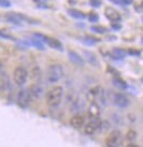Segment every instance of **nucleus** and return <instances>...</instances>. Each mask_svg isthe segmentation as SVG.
<instances>
[{"mask_svg":"<svg viewBox=\"0 0 143 147\" xmlns=\"http://www.w3.org/2000/svg\"><path fill=\"white\" fill-rule=\"evenodd\" d=\"M63 96H64V90L62 86L56 85L54 88H52L46 93V104L54 109L57 107L59 104L62 103V100H63Z\"/></svg>","mask_w":143,"mask_h":147,"instance_id":"f257e3e1","label":"nucleus"},{"mask_svg":"<svg viewBox=\"0 0 143 147\" xmlns=\"http://www.w3.org/2000/svg\"><path fill=\"white\" fill-rule=\"evenodd\" d=\"M63 76H64V69L61 64L54 63L49 66L47 72H46V80L49 83L51 84L57 83L62 80Z\"/></svg>","mask_w":143,"mask_h":147,"instance_id":"f03ea898","label":"nucleus"},{"mask_svg":"<svg viewBox=\"0 0 143 147\" xmlns=\"http://www.w3.org/2000/svg\"><path fill=\"white\" fill-rule=\"evenodd\" d=\"M12 78H13V82L15 83V85H18V86L21 88L28 81V78H29L28 70L24 66H21V65L17 66L13 70Z\"/></svg>","mask_w":143,"mask_h":147,"instance_id":"7ed1b4c3","label":"nucleus"},{"mask_svg":"<svg viewBox=\"0 0 143 147\" xmlns=\"http://www.w3.org/2000/svg\"><path fill=\"white\" fill-rule=\"evenodd\" d=\"M122 134L120 131H112L106 137V140H105V144L107 147H120L122 144Z\"/></svg>","mask_w":143,"mask_h":147,"instance_id":"20e7f679","label":"nucleus"},{"mask_svg":"<svg viewBox=\"0 0 143 147\" xmlns=\"http://www.w3.org/2000/svg\"><path fill=\"white\" fill-rule=\"evenodd\" d=\"M101 126V121L99 117H90L87 124L84 126V131L87 135H93L97 132Z\"/></svg>","mask_w":143,"mask_h":147,"instance_id":"39448f33","label":"nucleus"},{"mask_svg":"<svg viewBox=\"0 0 143 147\" xmlns=\"http://www.w3.org/2000/svg\"><path fill=\"white\" fill-rule=\"evenodd\" d=\"M31 100L32 98L29 93V88H21L17 94V102L22 107H28Z\"/></svg>","mask_w":143,"mask_h":147,"instance_id":"423d86ee","label":"nucleus"},{"mask_svg":"<svg viewBox=\"0 0 143 147\" xmlns=\"http://www.w3.org/2000/svg\"><path fill=\"white\" fill-rule=\"evenodd\" d=\"M112 102H114L116 106H118L120 109H124V107L129 106V104H130L129 98L124 94H122V93H114Z\"/></svg>","mask_w":143,"mask_h":147,"instance_id":"0eeeda50","label":"nucleus"},{"mask_svg":"<svg viewBox=\"0 0 143 147\" xmlns=\"http://www.w3.org/2000/svg\"><path fill=\"white\" fill-rule=\"evenodd\" d=\"M35 37H37V39H40L41 41H44L45 43L47 44L49 47H51L52 49H55V50H63V47H62V43L54 39V38H50V37H45V36H42V34H35Z\"/></svg>","mask_w":143,"mask_h":147,"instance_id":"6e6552de","label":"nucleus"},{"mask_svg":"<svg viewBox=\"0 0 143 147\" xmlns=\"http://www.w3.org/2000/svg\"><path fill=\"white\" fill-rule=\"evenodd\" d=\"M11 88V81L7 72L2 71L0 73V92H8Z\"/></svg>","mask_w":143,"mask_h":147,"instance_id":"1a4fd4ad","label":"nucleus"},{"mask_svg":"<svg viewBox=\"0 0 143 147\" xmlns=\"http://www.w3.org/2000/svg\"><path fill=\"white\" fill-rule=\"evenodd\" d=\"M69 124H71L72 127L76 128V129H80L83 128L86 124V119L83 115L80 114H76L74 116H72L71 119H69Z\"/></svg>","mask_w":143,"mask_h":147,"instance_id":"9d476101","label":"nucleus"},{"mask_svg":"<svg viewBox=\"0 0 143 147\" xmlns=\"http://www.w3.org/2000/svg\"><path fill=\"white\" fill-rule=\"evenodd\" d=\"M43 92H44V90H43V88L39 83L32 84V85L30 86V88H29V93H30V95H31V98H34V100L41 98L43 95Z\"/></svg>","mask_w":143,"mask_h":147,"instance_id":"9b49d317","label":"nucleus"},{"mask_svg":"<svg viewBox=\"0 0 143 147\" xmlns=\"http://www.w3.org/2000/svg\"><path fill=\"white\" fill-rule=\"evenodd\" d=\"M102 93H104V91H102L101 86L97 85V86L92 88L89 91H88V93H87V98H88L92 103H94L97 98H99L100 96L102 95Z\"/></svg>","mask_w":143,"mask_h":147,"instance_id":"f8f14e48","label":"nucleus"},{"mask_svg":"<svg viewBox=\"0 0 143 147\" xmlns=\"http://www.w3.org/2000/svg\"><path fill=\"white\" fill-rule=\"evenodd\" d=\"M105 16L107 17L110 21H112V23L121 20V17L119 15V12H118L117 10L112 9V8H109V7L106 8V10H105Z\"/></svg>","mask_w":143,"mask_h":147,"instance_id":"ddd939ff","label":"nucleus"},{"mask_svg":"<svg viewBox=\"0 0 143 147\" xmlns=\"http://www.w3.org/2000/svg\"><path fill=\"white\" fill-rule=\"evenodd\" d=\"M5 17H6L8 22L13 23V24H21L22 21H23L22 16L18 15V13H14V12H8V13H6Z\"/></svg>","mask_w":143,"mask_h":147,"instance_id":"4468645a","label":"nucleus"},{"mask_svg":"<svg viewBox=\"0 0 143 147\" xmlns=\"http://www.w3.org/2000/svg\"><path fill=\"white\" fill-rule=\"evenodd\" d=\"M68 57H69V59L74 64H77L79 66H83L85 64V60L83 59L82 55H79L77 52L69 51L68 52Z\"/></svg>","mask_w":143,"mask_h":147,"instance_id":"2eb2a0df","label":"nucleus"},{"mask_svg":"<svg viewBox=\"0 0 143 147\" xmlns=\"http://www.w3.org/2000/svg\"><path fill=\"white\" fill-rule=\"evenodd\" d=\"M88 113H89L90 117H99V115H100L99 105L96 103V102L90 103V105H89V109H88Z\"/></svg>","mask_w":143,"mask_h":147,"instance_id":"dca6fc26","label":"nucleus"},{"mask_svg":"<svg viewBox=\"0 0 143 147\" xmlns=\"http://www.w3.org/2000/svg\"><path fill=\"white\" fill-rule=\"evenodd\" d=\"M84 53V57H85L86 61L88 62V63H90L92 65H98V59H97V57L94 54L93 52L90 51H84L83 52Z\"/></svg>","mask_w":143,"mask_h":147,"instance_id":"f3484780","label":"nucleus"},{"mask_svg":"<svg viewBox=\"0 0 143 147\" xmlns=\"http://www.w3.org/2000/svg\"><path fill=\"white\" fill-rule=\"evenodd\" d=\"M68 13H69V16H72L73 18H75V19H77V20H82V19H85L86 18L85 13H83V12L79 11V10H75V9L68 10Z\"/></svg>","mask_w":143,"mask_h":147,"instance_id":"a211bd4d","label":"nucleus"},{"mask_svg":"<svg viewBox=\"0 0 143 147\" xmlns=\"http://www.w3.org/2000/svg\"><path fill=\"white\" fill-rule=\"evenodd\" d=\"M31 78L36 82L41 79V70H40L39 66H33L32 67V70H31Z\"/></svg>","mask_w":143,"mask_h":147,"instance_id":"6ab92c4d","label":"nucleus"},{"mask_svg":"<svg viewBox=\"0 0 143 147\" xmlns=\"http://www.w3.org/2000/svg\"><path fill=\"white\" fill-rule=\"evenodd\" d=\"M126 138H127V140H128L129 143H133L136 140V132L133 131V129L128 131L127 135H126Z\"/></svg>","mask_w":143,"mask_h":147,"instance_id":"aec40b11","label":"nucleus"},{"mask_svg":"<svg viewBox=\"0 0 143 147\" xmlns=\"http://www.w3.org/2000/svg\"><path fill=\"white\" fill-rule=\"evenodd\" d=\"M112 54H114L116 58L121 59V58H124V57H126V51H124V50H121V49L116 48V49L112 50Z\"/></svg>","mask_w":143,"mask_h":147,"instance_id":"412c9836","label":"nucleus"},{"mask_svg":"<svg viewBox=\"0 0 143 147\" xmlns=\"http://www.w3.org/2000/svg\"><path fill=\"white\" fill-rule=\"evenodd\" d=\"M31 43L33 44L35 48H37V49H44V43L40 39H37V38H32L31 39Z\"/></svg>","mask_w":143,"mask_h":147,"instance_id":"4be33fe9","label":"nucleus"},{"mask_svg":"<svg viewBox=\"0 0 143 147\" xmlns=\"http://www.w3.org/2000/svg\"><path fill=\"white\" fill-rule=\"evenodd\" d=\"M114 85H117L119 88H127V83L121 80V79H119V78H116L114 79Z\"/></svg>","mask_w":143,"mask_h":147,"instance_id":"5701e85b","label":"nucleus"},{"mask_svg":"<svg viewBox=\"0 0 143 147\" xmlns=\"http://www.w3.org/2000/svg\"><path fill=\"white\" fill-rule=\"evenodd\" d=\"M88 19H89L90 22H97L99 20V17H98L97 13H95V12H90V13L88 15Z\"/></svg>","mask_w":143,"mask_h":147,"instance_id":"b1692460","label":"nucleus"},{"mask_svg":"<svg viewBox=\"0 0 143 147\" xmlns=\"http://www.w3.org/2000/svg\"><path fill=\"white\" fill-rule=\"evenodd\" d=\"M0 37L5 38V39H8V40H13L14 39L11 34H9L7 31H5V30H0Z\"/></svg>","mask_w":143,"mask_h":147,"instance_id":"393cba45","label":"nucleus"},{"mask_svg":"<svg viewBox=\"0 0 143 147\" xmlns=\"http://www.w3.org/2000/svg\"><path fill=\"white\" fill-rule=\"evenodd\" d=\"M92 30H93L94 32H97V33H105L107 31V29L104 28V27H93Z\"/></svg>","mask_w":143,"mask_h":147,"instance_id":"a878e982","label":"nucleus"},{"mask_svg":"<svg viewBox=\"0 0 143 147\" xmlns=\"http://www.w3.org/2000/svg\"><path fill=\"white\" fill-rule=\"evenodd\" d=\"M84 42L87 44H94V43H96V42H98V40H96V39H94V38H92V37H85Z\"/></svg>","mask_w":143,"mask_h":147,"instance_id":"bb28decb","label":"nucleus"},{"mask_svg":"<svg viewBox=\"0 0 143 147\" xmlns=\"http://www.w3.org/2000/svg\"><path fill=\"white\" fill-rule=\"evenodd\" d=\"M112 2L117 3V5H130L132 1H130V0H114Z\"/></svg>","mask_w":143,"mask_h":147,"instance_id":"cd10ccee","label":"nucleus"},{"mask_svg":"<svg viewBox=\"0 0 143 147\" xmlns=\"http://www.w3.org/2000/svg\"><path fill=\"white\" fill-rule=\"evenodd\" d=\"M90 6L92 7H100L101 6V1H98V0H93V1H90Z\"/></svg>","mask_w":143,"mask_h":147,"instance_id":"c85d7f7f","label":"nucleus"},{"mask_svg":"<svg viewBox=\"0 0 143 147\" xmlns=\"http://www.w3.org/2000/svg\"><path fill=\"white\" fill-rule=\"evenodd\" d=\"M10 6H11L10 1H7V0L2 1V0H0V7H10Z\"/></svg>","mask_w":143,"mask_h":147,"instance_id":"c756f323","label":"nucleus"},{"mask_svg":"<svg viewBox=\"0 0 143 147\" xmlns=\"http://www.w3.org/2000/svg\"><path fill=\"white\" fill-rule=\"evenodd\" d=\"M126 147H140V146H139V145H136V143H129Z\"/></svg>","mask_w":143,"mask_h":147,"instance_id":"7c9ffc66","label":"nucleus"},{"mask_svg":"<svg viewBox=\"0 0 143 147\" xmlns=\"http://www.w3.org/2000/svg\"><path fill=\"white\" fill-rule=\"evenodd\" d=\"M2 70H3V64H2V62L0 61V73L2 72Z\"/></svg>","mask_w":143,"mask_h":147,"instance_id":"2f4dec72","label":"nucleus"},{"mask_svg":"<svg viewBox=\"0 0 143 147\" xmlns=\"http://www.w3.org/2000/svg\"><path fill=\"white\" fill-rule=\"evenodd\" d=\"M142 43H143V39H142Z\"/></svg>","mask_w":143,"mask_h":147,"instance_id":"473e14b6","label":"nucleus"}]
</instances>
